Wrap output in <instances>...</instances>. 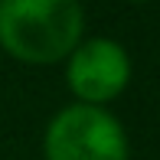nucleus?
Returning a JSON list of instances; mask_svg holds the SVG:
<instances>
[{"label":"nucleus","mask_w":160,"mask_h":160,"mask_svg":"<svg viewBox=\"0 0 160 160\" xmlns=\"http://www.w3.org/2000/svg\"><path fill=\"white\" fill-rule=\"evenodd\" d=\"M85 39L78 0H0V49L26 65H56Z\"/></svg>","instance_id":"obj_1"},{"label":"nucleus","mask_w":160,"mask_h":160,"mask_svg":"<svg viewBox=\"0 0 160 160\" xmlns=\"http://www.w3.org/2000/svg\"><path fill=\"white\" fill-rule=\"evenodd\" d=\"M131 56L111 36H92L82 39L72 56L65 59V85L78 105L108 108V101L124 95L131 85Z\"/></svg>","instance_id":"obj_3"},{"label":"nucleus","mask_w":160,"mask_h":160,"mask_svg":"<svg viewBox=\"0 0 160 160\" xmlns=\"http://www.w3.org/2000/svg\"><path fill=\"white\" fill-rule=\"evenodd\" d=\"M46 160H131L128 131L108 108L72 105L59 108L42 131Z\"/></svg>","instance_id":"obj_2"},{"label":"nucleus","mask_w":160,"mask_h":160,"mask_svg":"<svg viewBox=\"0 0 160 160\" xmlns=\"http://www.w3.org/2000/svg\"><path fill=\"white\" fill-rule=\"evenodd\" d=\"M124 3H147V0H124Z\"/></svg>","instance_id":"obj_4"}]
</instances>
